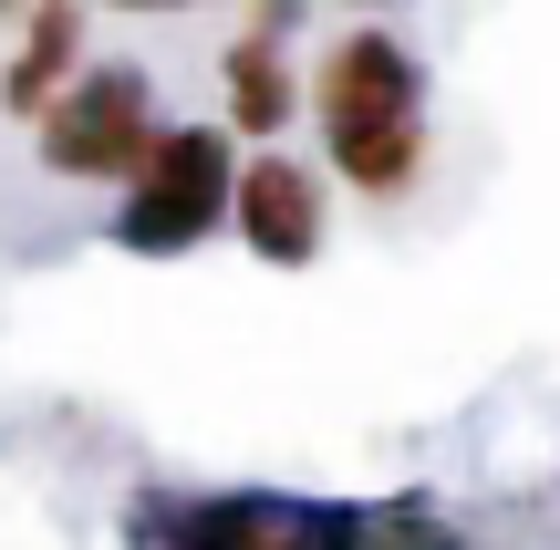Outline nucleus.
I'll use <instances>...</instances> for the list:
<instances>
[{"label":"nucleus","mask_w":560,"mask_h":550,"mask_svg":"<svg viewBox=\"0 0 560 550\" xmlns=\"http://www.w3.org/2000/svg\"><path fill=\"white\" fill-rule=\"evenodd\" d=\"M229 187H240V156H229L219 125H156L145 166L125 177V208H115V249H198L208 229L229 219Z\"/></svg>","instance_id":"f257e3e1"},{"label":"nucleus","mask_w":560,"mask_h":550,"mask_svg":"<svg viewBox=\"0 0 560 550\" xmlns=\"http://www.w3.org/2000/svg\"><path fill=\"white\" fill-rule=\"evenodd\" d=\"M145 145H156V83H145V62H94L42 115V166L52 177H136Z\"/></svg>","instance_id":"f03ea898"},{"label":"nucleus","mask_w":560,"mask_h":550,"mask_svg":"<svg viewBox=\"0 0 560 550\" xmlns=\"http://www.w3.org/2000/svg\"><path fill=\"white\" fill-rule=\"evenodd\" d=\"M312 115L322 136H395V125H425V73L395 32H342L332 52L312 62Z\"/></svg>","instance_id":"7ed1b4c3"},{"label":"nucleus","mask_w":560,"mask_h":550,"mask_svg":"<svg viewBox=\"0 0 560 550\" xmlns=\"http://www.w3.org/2000/svg\"><path fill=\"white\" fill-rule=\"evenodd\" d=\"M166 550H342L353 540V510H322V499H198V510L156 519Z\"/></svg>","instance_id":"20e7f679"},{"label":"nucleus","mask_w":560,"mask_h":550,"mask_svg":"<svg viewBox=\"0 0 560 550\" xmlns=\"http://www.w3.org/2000/svg\"><path fill=\"white\" fill-rule=\"evenodd\" d=\"M229 219H240V239L260 249L270 270H301V260L322 249V177H312L301 156H280V145H270V156L240 166V187H229Z\"/></svg>","instance_id":"39448f33"},{"label":"nucleus","mask_w":560,"mask_h":550,"mask_svg":"<svg viewBox=\"0 0 560 550\" xmlns=\"http://www.w3.org/2000/svg\"><path fill=\"white\" fill-rule=\"evenodd\" d=\"M73 62H83V11L73 0H32L21 11V52H11V73H0V115H52V94L73 83Z\"/></svg>","instance_id":"423d86ee"},{"label":"nucleus","mask_w":560,"mask_h":550,"mask_svg":"<svg viewBox=\"0 0 560 550\" xmlns=\"http://www.w3.org/2000/svg\"><path fill=\"white\" fill-rule=\"evenodd\" d=\"M219 83H229V125H240V136H280V125L301 115V73H291V52H280V32H240L219 52Z\"/></svg>","instance_id":"0eeeda50"},{"label":"nucleus","mask_w":560,"mask_h":550,"mask_svg":"<svg viewBox=\"0 0 560 550\" xmlns=\"http://www.w3.org/2000/svg\"><path fill=\"white\" fill-rule=\"evenodd\" d=\"M342 550H467L425 499H395V510H353V540Z\"/></svg>","instance_id":"6e6552de"},{"label":"nucleus","mask_w":560,"mask_h":550,"mask_svg":"<svg viewBox=\"0 0 560 550\" xmlns=\"http://www.w3.org/2000/svg\"><path fill=\"white\" fill-rule=\"evenodd\" d=\"M115 11H187V0H115Z\"/></svg>","instance_id":"1a4fd4ad"},{"label":"nucleus","mask_w":560,"mask_h":550,"mask_svg":"<svg viewBox=\"0 0 560 550\" xmlns=\"http://www.w3.org/2000/svg\"><path fill=\"white\" fill-rule=\"evenodd\" d=\"M353 11H384V0H353Z\"/></svg>","instance_id":"9d476101"},{"label":"nucleus","mask_w":560,"mask_h":550,"mask_svg":"<svg viewBox=\"0 0 560 550\" xmlns=\"http://www.w3.org/2000/svg\"><path fill=\"white\" fill-rule=\"evenodd\" d=\"M0 11H11V0H0Z\"/></svg>","instance_id":"9b49d317"}]
</instances>
